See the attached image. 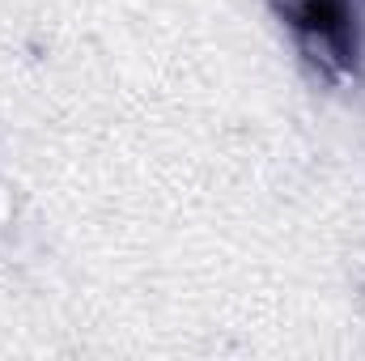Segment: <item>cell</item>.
I'll list each match as a JSON object with an SVG mask.
<instances>
[{"label": "cell", "mask_w": 365, "mask_h": 361, "mask_svg": "<svg viewBox=\"0 0 365 361\" xmlns=\"http://www.w3.org/2000/svg\"><path fill=\"white\" fill-rule=\"evenodd\" d=\"M302 68L327 90L361 81V0H264Z\"/></svg>", "instance_id": "cell-1"}, {"label": "cell", "mask_w": 365, "mask_h": 361, "mask_svg": "<svg viewBox=\"0 0 365 361\" xmlns=\"http://www.w3.org/2000/svg\"><path fill=\"white\" fill-rule=\"evenodd\" d=\"M353 293H357V306L365 310V260L353 264Z\"/></svg>", "instance_id": "cell-2"}, {"label": "cell", "mask_w": 365, "mask_h": 361, "mask_svg": "<svg viewBox=\"0 0 365 361\" xmlns=\"http://www.w3.org/2000/svg\"><path fill=\"white\" fill-rule=\"evenodd\" d=\"M361 9H365V0H361Z\"/></svg>", "instance_id": "cell-3"}]
</instances>
